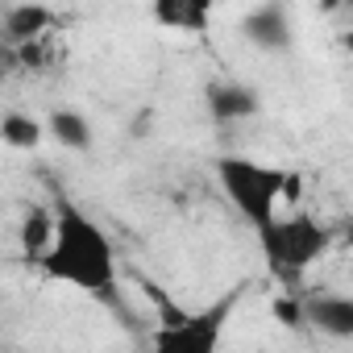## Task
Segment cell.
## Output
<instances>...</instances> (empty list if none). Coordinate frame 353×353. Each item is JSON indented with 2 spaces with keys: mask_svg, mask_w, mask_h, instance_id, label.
Segmentation results:
<instances>
[{
  "mask_svg": "<svg viewBox=\"0 0 353 353\" xmlns=\"http://www.w3.org/2000/svg\"><path fill=\"white\" fill-rule=\"evenodd\" d=\"M208 108L216 121H241V117L258 112V96L245 83H216V88H208Z\"/></svg>",
  "mask_w": 353,
  "mask_h": 353,
  "instance_id": "cell-7",
  "label": "cell"
},
{
  "mask_svg": "<svg viewBox=\"0 0 353 353\" xmlns=\"http://www.w3.org/2000/svg\"><path fill=\"white\" fill-rule=\"evenodd\" d=\"M299 316L324 336L353 341V299L349 295H316L299 307Z\"/></svg>",
  "mask_w": 353,
  "mask_h": 353,
  "instance_id": "cell-5",
  "label": "cell"
},
{
  "mask_svg": "<svg viewBox=\"0 0 353 353\" xmlns=\"http://www.w3.org/2000/svg\"><path fill=\"white\" fill-rule=\"evenodd\" d=\"M42 26H46V9H30V5H21V9H9V13H5V30H9L13 42H30V38H38Z\"/></svg>",
  "mask_w": 353,
  "mask_h": 353,
  "instance_id": "cell-9",
  "label": "cell"
},
{
  "mask_svg": "<svg viewBox=\"0 0 353 353\" xmlns=\"http://www.w3.org/2000/svg\"><path fill=\"white\" fill-rule=\"evenodd\" d=\"M345 241H349V245H353V221H349V225H345Z\"/></svg>",
  "mask_w": 353,
  "mask_h": 353,
  "instance_id": "cell-11",
  "label": "cell"
},
{
  "mask_svg": "<svg viewBox=\"0 0 353 353\" xmlns=\"http://www.w3.org/2000/svg\"><path fill=\"white\" fill-rule=\"evenodd\" d=\"M258 241H262V250H266V258H270L274 270L295 274V270H307L312 262H320L328 254L332 233L316 216L295 212V216H279L274 225H266L258 233Z\"/></svg>",
  "mask_w": 353,
  "mask_h": 353,
  "instance_id": "cell-4",
  "label": "cell"
},
{
  "mask_svg": "<svg viewBox=\"0 0 353 353\" xmlns=\"http://www.w3.org/2000/svg\"><path fill=\"white\" fill-rule=\"evenodd\" d=\"M42 270L75 291L112 295L117 291V254L104 229L75 204H59L54 212V241L42 254Z\"/></svg>",
  "mask_w": 353,
  "mask_h": 353,
  "instance_id": "cell-1",
  "label": "cell"
},
{
  "mask_svg": "<svg viewBox=\"0 0 353 353\" xmlns=\"http://www.w3.org/2000/svg\"><path fill=\"white\" fill-rule=\"evenodd\" d=\"M221 170V183L229 192V200L237 204V212L262 233L266 225H274V204L283 200L291 174L279 170V166H262V162H250V158H221L216 162Z\"/></svg>",
  "mask_w": 353,
  "mask_h": 353,
  "instance_id": "cell-3",
  "label": "cell"
},
{
  "mask_svg": "<svg viewBox=\"0 0 353 353\" xmlns=\"http://www.w3.org/2000/svg\"><path fill=\"white\" fill-rule=\"evenodd\" d=\"M46 133H50L59 145H67V150H92V125H88V117L75 112V108H59V112H50Z\"/></svg>",
  "mask_w": 353,
  "mask_h": 353,
  "instance_id": "cell-8",
  "label": "cell"
},
{
  "mask_svg": "<svg viewBox=\"0 0 353 353\" xmlns=\"http://www.w3.org/2000/svg\"><path fill=\"white\" fill-rule=\"evenodd\" d=\"M0 129H5V141L9 145H21V150H34L42 141V125L30 121V117H21V112H9Z\"/></svg>",
  "mask_w": 353,
  "mask_h": 353,
  "instance_id": "cell-10",
  "label": "cell"
},
{
  "mask_svg": "<svg viewBox=\"0 0 353 353\" xmlns=\"http://www.w3.org/2000/svg\"><path fill=\"white\" fill-rule=\"evenodd\" d=\"M241 299H245V283L229 287L225 295H216V299H212L208 307H200V312H188V316H179V320L162 324L158 336H154V345H150V353H221L225 328H229V320L237 316Z\"/></svg>",
  "mask_w": 353,
  "mask_h": 353,
  "instance_id": "cell-2",
  "label": "cell"
},
{
  "mask_svg": "<svg viewBox=\"0 0 353 353\" xmlns=\"http://www.w3.org/2000/svg\"><path fill=\"white\" fill-rule=\"evenodd\" d=\"M245 38L262 50H287L291 46V21L283 5H262L245 17Z\"/></svg>",
  "mask_w": 353,
  "mask_h": 353,
  "instance_id": "cell-6",
  "label": "cell"
}]
</instances>
